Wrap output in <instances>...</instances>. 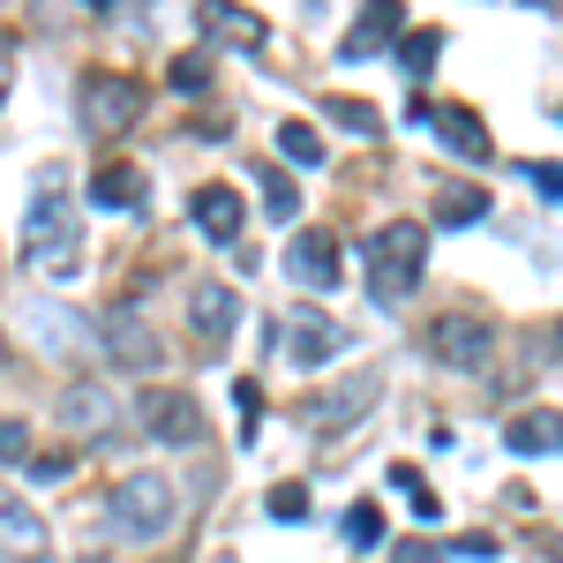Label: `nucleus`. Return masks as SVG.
Here are the masks:
<instances>
[{"label": "nucleus", "mask_w": 563, "mask_h": 563, "mask_svg": "<svg viewBox=\"0 0 563 563\" xmlns=\"http://www.w3.org/2000/svg\"><path fill=\"white\" fill-rule=\"evenodd\" d=\"M143 113V84L135 76H90L84 84V129L90 135H121Z\"/></svg>", "instance_id": "nucleus-7"}, {"label": "nucleus", "mask_w": 563, "mask_h": 563, "mask_svg": "<svg viewBox=\"0 0 563 563\" xmlns=\"http://www.w3.org/2000/svg\"><path fill=\"white\" fill-rule=\"evenodd\" d=\"M339 346H346V331L323 308H294L286 316V361L294 368H323V361H339Z\"/></svg>", "instance_id": "nucleus-10"}, {"label": "nucleus", "mask_w": 563, "mask_h": 563, "mask_svg": "<svg viewBox=\"0 0 563 563\" xmlns=\"http://www.w3.org/2000/svg\"><path fill=\"white\" fill-rule=\"evenodd\" d=\"M23 474L38 481V488H53V481H68V451H31V466Z\"/></svg>", "instance_id": "nucleus-30"}, {"label": "nucleus", "mask_w": 563, "mask_h": 563, "mask_svg": "<svg viewBox=\"0 0 563 563\" xmlns=\"http://www.w3.org/2000/svg\"><path fill=\"white\" fill-rule=\"evenodd\" d=\"M0 466H31V429L23 421H0Z\"/></svg>", "instance_id": "nucleus-29"}, {"label": "nucleus", "mask_w": 563, "mask_h": 563, "mask_svg": "<svg viewBox=\"0 0 563 563\" xmlns=\"http://www.w3.org/2000/svg\"><path fill=\"white\" fill-rule=\"evenodd\" d=\"M263 511H271V519H308V488L301 481H278V488H271V496H263Z\"/></svg>", "instance_id": "nucleus-27"}, {"label": "nucleus", "mask_w": 563, "mask_h": 563, "mask_svg": "<svg viewBox=\"0 0 563 563\" xmlns=\"http://www.w3.org/2000/svg\"><path fill=\"white\" fill-rule=\"evenodd\" d=\"M256 180H263V211H271V218H294V211H301V196H294V180L278 174V166H256Z\"/></svg>", "instance_id": "nucleus-25"}, {"label": "nucleus", "mask_w": 563, "mask_h": 563, "mask_svg": "<svg viewBox=\"0 0 563 563\" xmlns=\"http://www.w3.org/2000/svg\"><path fill=\"white\" fill-rule=\"evenodd\" d=\"M361 263H368V294H376L384 308H398L413 286H421V271H429V225H413V218L376 225L368 249H361Z\"/></svg>", "instance_id": "nucleus-1"}, {"label": "nucleus", "mask_w": 563, "mask_h": 563, "mask_svg": "<svg viewBox=\"0 0 563 563\" xmlns=\"http://www.w3.org/2000/svg\"><path fill=\"white\" fill-rule=\"evenodd\" d=\"M459 556H474V563H496V533H466V541H459Z\"/></svg>", "instance_id": "nucleus-32"}, {"label": "nucleus", "mask_w": 563, "mask_h": 563, "mask_svg": "<svg viewBox=\"0 0 563 563\" xmlns=\"http://www.w3.org/2000/svg\"><path fill=\"white\" fill-rule=\"evenodd\" d=\"M233 406H241V443H256V429H263V390L249 384V376L233 384Z\"/></svg>", "instance_id": "nucleus-28"}, {"label": "nucleus", "mask_w": 563, "mask_h": 563, "mask_svg": "<svg viewBox=\"0 0 563 563\" xmlns=\"http://www.w3.org/2000/svg\"><path fill=\"white\" fill-rule=\"evenodd\" d=\"M23 331H31V339H38L45 353H53V361H84V353H106L98 346V323H90V316H76V308H60V301H23Z\"/></svg>", "instance_id": "nucleus-5"}, {"label": "nucleus", "mask_w": 563, "mask_h": 563, "mask_svg": "<svg viewBox=\"0 0 563 563\" xmlns=\"http://www.w3.org/2000/svg\"><path fill=\"white\" fill-rule=\"evenodd\" d=\"M90 203H98V211H135V203H143V174H135L129 158L98 166V174H90Z\"/></svg>", "instance_id": "nucleus-19"}, {"label": "nucleus", "mask_w": 563, "mask_h": 563, "mask_svg": "<svg viewBox=\"0 0 563 563\" xmlns=\"http://www.w3.org/2000/svg\"><path fill=\"white\" fill-rule=\"evenodd\" d=\"M526 8H549V0H526Z\"/></svg>", "instance_id": "nucleus-37"}, {"label": "nucleus", "mask_w": 563, "mask_h": 563, "mask_svg": "<svg viewBox=\"0 0 563 563\" xmlns=\"http://www.w3.org/2000/svg\"><path fill=\"white\" fill-rule=\"evenodd\" d=\"M429 129L443 135V151H459L466 166H488V151H496V143H488V121H481L474 106H435Z\"/></svg>", "instance_id": "nucleus-17"}, {"label": "nucleus", "mask_w": 563, "mask_h": 563, "mask_svg": "<svg viewBox=\"0 0 563 563\" xmlns=\"http://www.w3.org/2000/svg\"><path fill=\"white\" fill-rule=\"evenodd\" d=\"M0 556H8V563H45V556H53L45 519L15 496V488H0Z\"/></svg>", "instance_id": "nucleus-11"}, {"label": "nucleus", "mask_w": 563, "mask_h": 563, "mask_svg": "<svg viewBox=\"0 0 563 563\" xmlns=\"http://www.w3.org/2000/svg\"><path fill=\"white\" fill-rule=\"evenodd\" d=\"M188 218L203 225V241H241V225H249L241 188H225V180H203V188L188 196Z\"/></svg>", "instance_id": "nucleus-15"}, {"label": "nucleus", "mask_w": 563, "mask_h": 563, "mask_svg": "<svg viewBox=\"0 0 563 563\" xmlns=\"http://www.w3.org/2000/svg\"><path fill=\"white\" fill-rule=\"evenodd\" d=\"M481 218H488V188H474V180L435 188V225H481Z\"/></svg>", "instance_id": "nucleus-21"}, {"label": "nucleus", "mask_w": 563, "mask_h": 563, "mask_svg": "<svg viewBox=\"0 0 563 563\" xmlns=\"http://www.w3.org/2000/svg\"><path fill=\"white\" fill-rule=\"evenodd\" d=\"M203 84H211V60H203V53L174 60V90H203Z\"/></svg>", "instance_id": "nucleus-31"}, {"label": "nucleus", "mask_w": 563, "mask_h": 563, "mask_svg": "<svg viewBox=\"0 0 563 563\" xmlns=\"http://www.w3.org/2000/svg\"><path fill=\"white\" fill-rule=\"evenodd\" d=\"M8 84H15V38L0 31V98H8Z\"/></svg>", "instance_id": "nucleus-34"}, {"label": "nucleus", "mask_w": 563, "mask_h": 563, "mask_svg": "<svg viewBox=\"0 0 563 563\" xmlns=\"http://www.w3.org/2000/svg\"><path fill=\"white\" fill-rule=\"evenodd\" d=\"M435 53H443V31H406V38H398V60H406V76H413V84H421V76H429L435 68Z\"/></svg>", "instance_id": "nucleus-24"}, {"label": "nucleus", "mask_w": 563, "mask_h": 563, "mask_svg": "<svg viewBox=\"0 0 563 563\" xmlns=\"http://www.w3.org/2000/svg\"><path fill=\"white\" fill-rule=\"evenodd\" d=\"M429 353L443 361V368L474 376V368H488L496 339H488V323H481V316H435V323H429Z\"/></svg>", "instance_id": "nucleus-8"}, {"label": "nucleus", "mask_w": 563, "mask_h": 563, "mask_svg": "<svg viewBox=\"0 0 563 563\" xmlns=\"http://www.w3.org/2000/svg\"><path fill=\"white\" fill-rule=\"evenodd\" d=\"M323 121H331V129H346V135H361V143H376V135H384V113H376L368 98H323Z\"/></svg>", "instance_id": "nucleus-23"}, {"label": "nucleus", "mask_w": 563, "mask_h": 563, "mask_svg": "<svg viewBox=\"0 0 563 563\" xmlns=\"http://www.w3.org/2000/svg\"><path fill=\"white\" fill-rule=\"evenodd\" d=\"M556 563H563V549H556Z\"/></svg>", "instance_id": "nucleus-38"}, {"label": "nucleus", "mask_w": 563, "mask_h": 563, "mask_svg": "<svg viewBox=\"0 0 563 563\" xmlns=\"http://www.w3.org/2000/svg\"><path fill=\"white\" fill-rule=\"evenodd\" d=\"M60 429L76 435V443H106V435L121 429V398H113V384L76 376V384L60 390Z\"/></svg>", "instance_id": "nucleus-6"}, {"label": "nucleus", "mask_w": 563, "mask_h": 563, "mask_svg": "<svg viewBox=\"0 0 563 563\" xmlns=\"http://www.w3.org/2000/svg\"><path fill=\"white\" fill-rule=\"evenodd\" d=\"M398 563H435L429 541H398Z\"/></svg>", "instance_id": "nucleus-35"}, {"label": "nucleus", "mask_w": 563, "mask_h": 563, "mask_svg": "<svg viewBox=\"0 0 563 563\" xmlns=\"http://www.w3.org/2000/svg\"><path fill=\"white\" fill-rule=\"evenodd\" d=\"M84 8H113V0H84Z\"/></svg>", "instance_id": "nucleus-36"}, {"label": "nucleus", "mask_w": 563, "mask_h": 563, "mask_svg": "<svg viewBox=\"0 0 563 563\" xmlns=\"http://www.w3.org/2000/svg\"><path fill=\"white\" fill-rule=\"evenodd\" d=\"M180 519V488L158 466H143L113 488V533H129V541H158L166 526Z\"/></svg>", "instance_id": "nucleus-3"}, {"label": "nucleus", "mask_w": 563, "mask_h": 563, "mask_svg": "<svg viewBox=\"0 0 563 563\" xmlns=\"http://www.w3.org/2000/svg\"><path fill=\"white\" fill-rule=\"evenodd\" d=\"M339 533H346L353 549H376V541H384V511H376V504H353L346 519H339Z\"/></svg>", "instance_id": "nucleus-26"}, {"label": "nucleus", "mask_w": 563, "mask_h": 563, "mask_svg": "<svg viewBox=\"0 0 563 563\" xmlns=\"http://www.w3.org/2000/svg\"><path fill=\"white\" fill-rule=\"evenodd\" d=\"M504 443H511L519 459H549V451H563V413H519V421L504 429Z\"/></svg>", "instance_id": "nucleus-20"}, {"label": "nucleus", "mask_w": 563, "mask_h": 563, "mask_svg": "<svg viewBox=\"0 0 563 563\" xmlns=\"http://www.w3.org/2000/svg\"><path fill=\"white\" fill-rule=\"evenodd\" d=\"M84 256V225H76V203L60 188H38V203L23 218V263L31 271H76Z\"/></svg>", "instance_id": "nucleus-2"}, {"label": "nucleus", "mask_w": 563, "mask_h": 563, "mask_svg": "<svg viewBox=\"0 0 563 563\" xmlns=\"http://www.w3.org/2000/svg\"><path fill=\"white\" fill-rule=\"evenodd\" d=\"M390 38H406V8L398 0H368L361 15H353L346 45H339V60H368V53H384Z\"/></svg>", "instance_id": "nucleus-14"}, {"label": "nucleus", "mask_w": 563, "mask_h": 563, "mask_svg": "<svg viewBox=\"0 0 563 563\" xmlns=\"http://www.w3.org/2000/svg\"><path fill=\"white\" fill-rule=\"evenodd\" d=\"M339 233H323V225H301L294 241H286V278L294 286H308V294H331L339 286Z\"/></svg>", "instance_id": "nucleus-9"}, {"label": "nucleus", "mask_w": 563, "mask_h": 563, "mask_svg": "<svg viewBox=\"0 0 563 563\" xmlns=\"http://www.w3.org/2000/svg\"><path fill=\"white\" fill-rule=\"evenodd\" d=\"M376 398H384V376H376V368H353V376H339V384L308 390V398H301V421L316 435H339V429H353Z\"/></svg>", "instance_id": "nucleus-4"}, {"label": "nucleus", "mask_w": 563, "mask_h": 563, "mask_svg": "<svg viewBox=\"0 0 563 563\" xmlns=\"http://www.w3.org/2000/svg\"><path fill=\"white\" fill-rule=\"evenodd\" d=\"M106 353H113L121 368H143V376H151V368L166 361L158 331H151V323H143L135 308H113V316H106Z\"/></svg>", "instance_id": "nucleus-12"}, {"label": "nucleus", "mask_w": 563, "mask_h": 563, "mask_svg": "<svg viewBox=\"0 0 563 563\" xmlns=\"http://www.w3.org/2000/svg\"><path fill=\"white\" fill-rule=\"evenodd\" d=\"M143 429L158 435V443H203V413H196L188 390H151L143 398Z\"/></svg>", "instance_id": "nucleus-13"}, {"label": "nucleus", "mask_w": 563, "mask_h": 563, "mask_svg": "<svg viewBox=\"0 0 563 563\" xmlns=\"http://www.w3.org/2000/svg\"><path fill=\"white\" fill-rule=\"evenodd\" d=\"M278 151H286L301 174H308V166H331V143H323L316 121H278Z\"/></svg>", "instance_id": "nucleus-22"}, {"label": "nucleus", "mask_w": 563, "mask_h": 563, "mask_svg": "<svg viewBox=\"0 0 563 563\" xmlns=\"http://www.w3.org/2000/svg\"><path fill=\"white\" fill-rule=\"evenodd\" d=\"M526 174H533L541 196H556V203H563V166H526Z\"/></svg>", "instance_id": "nucleus-33"}, {"label": "nucleus", "mask_w": 563, "mask_h": 563, "mask_svg": "<svg viewBox=\"0 0 563 563\" xmlns=\"http://www.w3.org/2000/svg\"><path fill=\"white\" fill-rule=\"evenodd\" d=\"M188 323H196V339H233V323H241V294L233 286H218V278H196L188 286Z\"/></svg>", "instance_id": "nucleus-16"}, {"label": "nucleus", "mask_w": 563, "mask_h": 563, "mask_svg": "<svg viewBox=\"0 0 563 563\" xmlns=\"http://www.w3.org/2000/svg\"><path fill=\"white\" fill-rule=\"evenodd\" d=\"M196 23L225 45H263L271 38V23H263L256 8H233V0H196Z\"/></svg>", "instance_id": "nucleus-18"}]
</instances>
